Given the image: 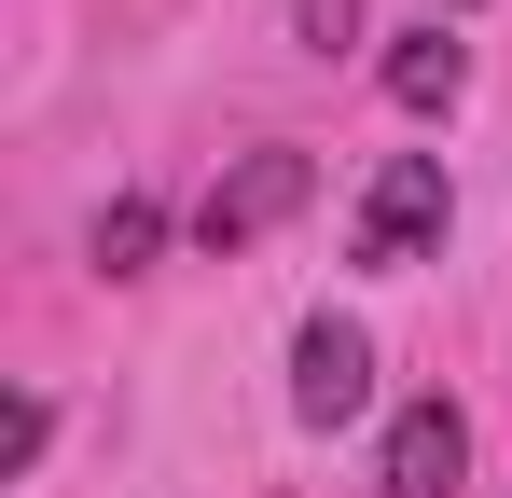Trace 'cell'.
Returning <instances> with one entry per match:
<instances>
[{
	"label": "cell",
	"instance_id": "5",
	"mask_svg": "<svg viewBox=\"0 0 512 498\" xmlns=\"http://www.w3.org/2000/svg\"><path fill=\"white\" fill-rule=\"evenodd\" d=\"M388 97H402V111H457V97H471V56L443 42V14L388 42Z\"/></svg>",
	"mask_w": 512,
	"mask_h": 498
},
{
	"label": "cell",
	"instance_id": "7",
	"mask_svg": "<svg viewBox=\"0 0 512 498\" xmlns=\"http://www.w3.org/2000/svg\"><path fill=\"white\" fill-rule=\"evenodd\" d=\"M291 28H305V56H346L360 42V0H291Z\"/></svg>",
	"mask_w": 512,
	"mask_h": 498
},
{
	"label": "cell",
	"instance_id": "8",
	"mask_svg": "<svg viewBox=\"0 0 512 498\" xmlns=\"http://www.w3.org/2000/svg\"><path fill=\"white\" fill-rule=\"evenodd\" d=\"M429 14H471V0H429Z\"/></svg>",
	"mask_w": 512,
	"mask_h": 498
},
{
	"label": "cell",
	"instance_id": "6",
	"mask_svg": "<svg viewBox=\"0 0 512 498\" xmlns=\"http://www.w3.org/2000/svg\"><path fill=\"white\" fill-rule=\"evenodd\" d=\"M153 236H167V208H153V194H111V208H97V263H111V277H139Z\"/></svg>",
	"mask_w": 512,
	"mask_h": 498
},
{
	"label": "cell",
	"instance_id": "1",
	"mask_svg": "<svg viewBox=\"0 0 512 498\" xmlns=\"http://www.w3.org/2000/svg\"><path fill=\"white\" fill-rule=\"evenodd\" d=\"M305 194H319V153H291V139H277V153H236L222 180H208V208H194V249H250V236H277Z\"/></svg>",
	"mask_w": 512,
	"mask_h": 498
},
{
	"label": "cell",
	"instance_id": "2",
	"mask_svg": "<svg viewBox=\"0 0 512 498\" xmlns=\"http://www.w3.org/2000/svg\"><path fill=\"white\" fill-rule=\"evenodd\" d=\"M443 208H457V194H443V153H388V166H374V194H360V263L402 277V263L443 236Z\"/></svg>",
	"mask_w": 512,
	"mask_h": 498
},
{
	"label": "cell",
	"instance_id": "3",
	"mask_svg": "<svg viewBox=\"0 0 512 498\" xmlns=\"http://www.w3.org/2000/svg\"><path fill=\"white\" fill-rule=\"evenodd\" d=\"M360 402H374V332L360 319H305L291 332V415L305 429H346Z\"/></svg>",
	"mask_w": 512,
	"mask_h": 498
},
{
	"label": "cell",
	"instance_id": "4",
	"mask_svg": "<svg viewBox=\"0 0 512 498\" xmlns=\"http://www.w3.org/2000/svg\"><path fill=\"white\" fill-rule=\"evenodd\" d=\"M457 485H471V415L402 402L388 415V457H374V498H457Z\"/></svg>",
	"mask_w": 512,
	"mask_h": 498
}]
</instances>
